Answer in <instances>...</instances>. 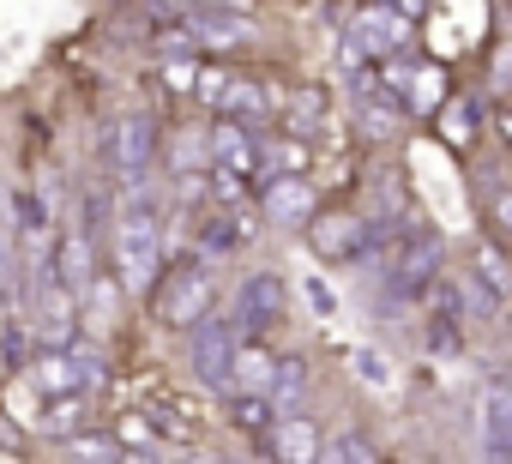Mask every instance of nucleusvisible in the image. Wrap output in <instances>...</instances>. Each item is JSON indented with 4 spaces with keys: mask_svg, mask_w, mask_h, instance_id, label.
Returning a JSON list of instances; mask_svg holds the SVG:
<instances>
[{
    "mask_svg": "<svg viewBox=\"0 0 512 464\" xmlns=\"http://www.w3.org/2000/svg\"><path fill=\"white\" fill-rule=\"evenodd\" d=\"M235 428H247V434H266V428H278V410H272V398H235Z\"/></svg>",
    "mask_w": 512,
    "mask_h": 464,
    "instance_id": "20",
    "label": "nucleus"
},
{
    "mask_svg": "<svg viewBox=\"0 0 512 464\" xmlns=\"http://www.w3.org/2000/svg\"><path fill=\"white\" fill-rule=\"evenodd\" d=\"M494 229H500V236H512V187L494 199Z\"/></svg>",
    "mask_w": 512,
    "mask_h": 464,
    "instance_id": "24",
    "label": "nucleus"
},
{
    "mask_svg": "<svg viewBox=\"0 0 512 464\" xmlns=\"http://www.w3.org/2000/svg\"><path fill=\"white\" fill-rule=\"evenodd\" d=\"M362 236H368V217H356V211H320L308 223V242H314L320 260H356Z\"/></svg>",
    "mask_w": 512,
    "mask_h": 464,
    "instance_id": "4",
    "label": "nucleus"
},
{
    "mask_svg": "<svg viewBox=\"0 0 512 464\" xmlns=\"http://www.w3.org/2000/svg\"><path fill=\"white\" fill-rule=\"evenodd\" d=\"M272 380H278V356H272L260 338H241L235 356H229V386H235V398H272Z\"/></svg>",
    "mask_w": 512,
    "mask_h": 464,
    "instance_id": "5",
    "label": "nucleus"
},
{
    "mask_svg": "<svg viewBox=\"0 0 512 464\" xmlns=\"http://www.w3.org/2000/svg\"><path fill=\"white\" fill-rule=\"evenodd\" d=\"M115 272L127 290H157V217L145 205L115 217Z\"/></svg>",
    "mask_w": 512,
    "mask_h": 464,
    "instance_id": "1",
    "label": "nucleus"
},
{
    "mask_svg": "<svg viewBox=\"0 0 512 464\" xmlns=\"http://www.w3.org/2000/svg\"><path fill=\"white\" fill-rule=\"evenodd\" d=\"M121 440H133V446H151V422H145V416H121Z\"/></svg>",
    "mask_w": 512,
    "mask_h": 464,
    "instance_id": "23",
    "label": "nucleus"
},
{
    "mask_svg": "<svg viewBox=\"0 0 512 464\" xmlns=\"http://www.w3.org/2000/svg\"><path fill=\"white\" fill-rule=\"evenodd\" d=\"M151 157V121L145 115H127L121 127H115V163L121 169H139Z\"/></svg>",
    "mask_w": 512,
    "mask_h": 464,
    "instance_id": "12",
    "label": "nucleus"
},
{
    "mask_svg": "<svg viewBox=\"0 0 512 464\" xmlns=\"http://www.w3.org/2000/svg\"><path fill=\"white\" fill-rule=\"evenodd\" d=\"M374 211L386 217V223H398L410 205H404V181H398V169H380L374 175Z\"/></svg>",
    "mask_w": 512,
    "mask_h": 464,
    "instance_id": "16",
    "label": "nucleus"
},
{
    "mask_svg": "<svg viewBox=\"0 0 512 464\" xmlns=\"http://www.w3.org/2000/svg\"><path fill=\"white\" fill-rule=\"evenodd\" d=\"M31 380H37L43 392H73V386H79V374H73V362H67L61 350L37 356V362H31Z\"/></svg>",
    "mask_w": 512,
    "mask_h": 464,
    "instance_id": "14",
    "label": "nucleus"
},
{
    "mask_svg": "<svg viewBox=\"0 0 512 464\" xmlns=\"http://www.w3.org/2000/svg\"><path fill=\"white\" fill-rule=\"evenodd\" d=\"M211 163H217V175L247 187L266 169V139H253V127H241V121H217L211 127Z\"/></svg>",
    "mask_w": 512,
    "mask_h": 464,
    "instance_id": "3",
    "label": "nucleus"
},
{
    "mask_svg": "<svg viewBox=\"0 0 512 464\" xmlns=\"http://www.w3.org/2000/svg\"><path fill=\"white\" fill-rule=\"evenodd\" d=\"M494 440H500V452L512 458V386L494 392Z\"/></svg>",
    "mask_w": 512,
    "mask_h": 464,
    "instance_id": "22",
    "label": "nucleus"
},
{
    "mask_svg": "<svg viewBox=\"0 0 512 464\" xmlns=\"http://www.w3.org/2000/svg\"><path fill=\"white\" fill-rule=\"evenodd\" d=\"M470 266H476V278L494 290V296H506L512 290V260L494 248V242H476V254H470Z\"/></svg>",
    "mask_w": 512,
    "mask_h": 464,
    "instance_id": "13",
    "label": "nucleus"
},
{
    "mask_svg": "<svg viewBox=\"0 0 512 464\" xmlns=\"http://www.w3.org/2000/svg\"><path fill=\"white\" fill-rule=\"evenodd\" d=\"M247 308L260 320H284V284L278 278H253L247 284Z\"/></svg>",
    "mask_w": 512,
    "mask_h": 464,
    "instance_id": "17",
    "label": "nucleus"
},
{
    "mask_svg": "<svg viewBox=\"0 0 512 464\" xmlns=\"http://www.w3.org/2000/svg\"><path fill=\"white\" fill-rule=\"evenodd\" d=\"M284 115H290V127H296V139H302L314 121H326V97H320V91H296V97H284Z\"/></svg>",
    "mask_w": 512,
    "mask_h": 464,
    "instance_id": "18",
    "label": "nucleus"
},
{
    "mask_svg": "<svg viewBox=\"0 0 512 464\" xmlns=\"http://www.w3.org/2000/svg\"><path fill=\"white\" fill-rule=\"evenodd\" d=\"M253 242H260V211L253 205H229V211L211 217V248L235 254V248H253Z\"/></svg>",
    "mask_w": 512,
    "mask_h": 464,
    "instance_id": "8",
    "label": "nucleus"
},
{
    "mask_svg": "<svg viewBox=\"0 0 512 464\" xmlns=\"http://www.w3.org/2000/svg\"><path fill=\"white\" fill-rule=\"evenodd\" d=\"M211 302H217V284H211V272L193 266V260L175 266V272H163L157 290H151V308H157L163 326H199V320L211 314Z\"/></svg>",
    "mask_w": 512,
    "mask_h": 464,
    "instance_id": "2",
    "label": "nucleus"
},
{
    "mask_svg": "<svg viewBox=\"0 0 512 464\" xmlns=\"http://www.w3.org/2000/svg\"><path fill=\"white\" fill-rule=\"evenodd\" d=\"M314 205H320V187L314 181H266V193H260V211L272 223H308Z\"/></svg>",
    "mask_w": 512,
    "mask_h": 464,
    "instance_id": "7",
    "label": "nucleus"
},
{
    "mask_svg": "<svg viewBox=\"0 0 512 464\" xmlns=\"http://www.w3.org/2000/svg\"><path fill=\"white\" fill-rule=\"evenodd\" d=\"M229 356H235L229 326H205V332H199V374H205L211 386H223V380H229Z\"/></svg>",
    "mask_w": 512,
    "mask_h": 464,
    "instance_id": "11",
    "label": "nucleus"
},
{
    "mask_svg": "<svg viewBox=\"0 0 512 464\" xmlns=\"http://www.w3.org/2000/svg\"><path fill=\"white\" fill-rule=\"evenodd\" d=\"M440 139H446V145H458V151H464V145L476 139V115H470V109H464L458 97H452V103L440 109Z\"/></svg>",
    "mask_w": 512,
    "mask_h": 464,
    "instance_id": "19",
    "label": "nucleus"
},
{
    "mask_svg": "<svg viewBox=\"0 0 512 464\" xmlns=\"http://www.w3.org/2000/svg\"><path fill=\"white\" fill-rule=\"evenodd\" d=\"M320 464H374V452H368L356 434H338V440L320 446Z\"/></svg>",
    "mask_w": 512,
    "mask_h": 464,
    "instance_id": "21",
    "label": "nucleus"
},
{
    "mask_svg": "<svg viewBox=\"0 0 512 464\" xmlns=\"http://www.w3.org/2000/svg\"><path fill=\"white\" fill-rule=\"evenodd\" d=\"M308 163H314V145H308V139H296V133L266 139V169H272V181H308Z\"/></svg>",
    "mask_w": 512,
    "mask_h": 464,
    "instance_id": "9",
    "label": "nucleus"
},
{
    "mask_svg": "<svg viewBox=\"0 0 512 464\" xmlns=\"http://www.w3.org/2000/svg\"><path fill=\"white\" fill-rule=\"evenodd\" d=\"M356 121H362L374 139H398L404 109H398V97L380 85V73H368V79H362V91H356Z\"/></svg>",
    "mask_w": 512,
    "mask_h": 464,
    "instance_id": "6",
    "label": "nucleus"
},
{
    "mask_svg": "<svg viewBox=\"0 0 512 464\" xmlns=\"http://www.w3.org/2000/svg\"><path fill=\"white\" fill-rule=\"evenodd\" d=\"M272 440H278V458L284 464H320V428L314 422H302V416H290V422H278L272 428Z\"/></svg>",
    "mask_w": 512,
    "mask_h": 464,
    "instance_id": "10",
    "label": "nucleus"
},
{
    "mask_svg": "<svg viewBox=\"0 0 512 464\" xmlns=\"http://www.w3.org/2000/svg\"><path fill=\"white\" fill-rule=\"evenodd\" d=\"M308 392V368L302 362H278V380H272V410H296Z\"/></svg>",
    "mask_w": 512,
    "mask_h": 464,
    "instance_id": "15",
    "label": "nucleus"
},
{
    "mask_svg": "<svg viewBox=\"0 0 512 464\" xmlns=\"http://www.w3.org/2000/svg\"><path fill=\"white\" fill-rule=\"evenodd\" d=\"M127 464H151V458H145V452H133V458H127Z\"/></svg>",
    "mask_w": 512,
    "mask_h": 464,
    "instance_id": "25",
    "label": "nucleus"
}]
</instances>
